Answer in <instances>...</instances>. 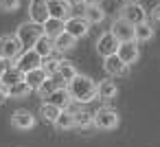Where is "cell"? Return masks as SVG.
Masks as SVG:
<instances>
[{
    "mask_svg": "<svg viewBox=\"0 0 160 147\" xmlns=\"http://www.w3.org/2000/svg\"><path fill=\"white\" fill-rule=\"evenodd\" d=\"M151 38H153V27L149 22H140L134 27V40L136 42H147Z\"/></svg>",
    "mask_w": 160,
    "mask_h": 147,
    "instance_id": "obj_23",
    "label": "cell"
},
{
    "mask_svg": "<svg viewBox=\"0 0 160 147\" xmlns=\"http://www.w3.org/2000/svg\"><path fill=\"white\" fill-rule=\"evenodd\" d=\"M68 92H70V101L90 103V101L97 99V84L90 77H86V75H77L68 84Z\"/></svg>",
    "mask_w": 160,
    "mask_h": 147,
    "instance_id": "obj_1",
    "label": "cell"
},
{
    "mask_svg": "<svg viewBox=\"0 0 160 147\" xmlns=\"http://www.w3.org/2000/svg\"><path fill=\"white\" fill-rule=\"evenodd\" d=\"M116 55H118L127 66H129V64H134V62H138V55H140V51H138V42H136V40L121 42V44H118Z\"/></svg>",
    "mask_w": 160,
    "mask_h": 147,
    "instance_id": "obj_12",
    "label": "cell"
},
{
    "mask_svg": "<svg viewBox=\"0 0 160 147\" xmlns=\"http://www.w3.org/2000/svg\"><path fill=\"white\" fill-rule=\"evenodd\" d=\"M151 18H153L156 22H160V5H156V7L151 9Z\"/></svg>",
    "mask_w": 160,
    "mask_h": 147,
    "instance_id": "obj_33",
    "label": "cell"
},
{
    "mask_svg": "<svg viewBox=\"0 0 160 147\" xmlns=\"http://www.w3.org/2000/svg\"><path fill=\"white\" fill-rule=\"evenodd\" d=\"M112 35L118 40V42H129V40H134V24H129L127 20H123V18H116L114 22H112Z\"/></svg>",
    "mask_w": 160,
    "mask_h": 147,
    "instance_id": "obj_10",
    "label": "cell"
},
{
    "mask_svg": "<svg viewBox=\"0 0 160 147\" xmlns=\"http://www.w3.org/2000/svg\"><path fill=\"white\" fill-rule=\"evenodd\" d=\"M42 68L46 70V75H53V73H57V68H59V59H55L53 55H51V57H44V59H42Z\"/></svg>",
    "mask_w": 160,
    "mask_h": 147,
    "instance_id": "obj_29",
    "label": "cell"
},
{
    "mask_svg": "<svg viewBox=\"0 0 160 147\" xmlns=\"http://www.w3.org/2000/svg\"><path fill=\"white\" fill-rule=\"evenodd\" d=\"M44 31H42V24H35V22H24V24H20L18 27V31H16V35H18V40L22 42V46L24 48H33V44L38 42V38L42 35Z\"/></svg>",
    "mask_w": 160,
    "mask_h": 147,
    "instance_id": "obj_3",
    "label": "cell"
},
{
    "mask_svg": "<svg viewBox=\"0 0 160 147\" xmlns=\"http://www.w3.org/2000/svg\"><path fill=\"white\" fill-rule=\"evenodd\" d=\"M101 0H86V5H99Z\"/></svg>",
    "mask_w": 160,
    "mask_h": 147,
    "instance_id": "obj_36",
    "label": "cell"
},
{
    "mask_svg": "<svg viewBox=\"0 0 160 147\" xmlns=\"http://www.w3.org/2000/svg\"><path fill=\"white\" fill-rule=\"evenodd\" d=\"M46 77H48V75H46V70L40 66V68H33V70L24 73V77H22V79L27 81V86H29L31 90H35V92H38V90H40V86L46 81Z\"/></svg>",
    "mask_w": 160,
    "mask_h": 147,
    "instance_id": "obj_16",
    "label": "cell"
},
{
    "mask_svg": "<svg viewBox=\"0 0 160 147\" xmlns=\"http://www.w3.org/2000/svg\"><path fill=\"white\" fill-rule=\"evenodd\" d=\"M33 51L44 59V57H51L53 55V51H55V40L51 38V35H46V33H42L40 38H38V42L33 44Z\"/></svg>",
    "mask_w": 160,
    "mask_h": 147,
    "instance_id": "obj_14",
    "label": "cell"
},
{
    "mask_svg": "<svg viewBox=\"0 0 160 147\" xmlns=\"http://www.w3.org/2000/svg\"><path fill=\"white\" fill-rule=\"evenodd\" d=\"M55 127L62 129V132L72 129V127H75V112H70V110H62L59 116H57V121H55Z\"/></svg>",
    "mask_w": 160,
    "mask_h": 147,
    "instance_id": "obj_22",
    "label": "cell"
},
{
    "mask_svg": "<svg viewBox=\"0 0 160 147\" xmlns=\"http://www.w3.org/2000/svg\"><path fill=\"white\" fill-rule=\"evenodd\" d=\"M46 5H48V13H51V18L66 20L68 13H70V3H68V0H46Z\"/></svg>",
    "mask_w": 160,
    "mask_h": 147,
    "instance_id": "obj_15",
    "label": "cell"
},
{
    "mask_svg": "<svg viewBox=\"0 0 160 147\" xmlns=\"http://www.w3.org/2000/svg\"><path fill=\"white\" fill-rule=\"evenodd\" d=\"M55 88H59V86H57V84L53 81V77H46V81H44V84L40 86V90H38V92H40V94H42L44 99H46V97H48V94H51V92H53Z\"/></svg>",
    "mask_w": 160,
    "mask_h": 147,
    "instance_id": "obj_30",
    "label": "cell"
},
{
    "mask_svg": "<svg viewBox=\"0 0 160 147\" xmlns=\"http://www.w3.org/2000/svg\"><path fill=\"white\" fill-rule=\"evenodd\" d=\"M22 53H24V46L18 40V35H2L0 38V57H5L9 62H16Z\"/></svg>",
    "mask_w": 160,
    "mask_h": 147,
    "instance_id": "obj_2",
    "label": "cell"
},
{
    "mask_svg": "<svg viewBox=\"0 0 160 147\" xmlns=\"http://www.w3.org/2000/svg\"><path fill=\"white\" fill-rule=\"evenodd\" d=\"M11 125L16 129H31V127H35V116L29 110H16L11 114Z\"/></svg>",
    "mask_w": 160,
    "mask_h": 147,
    "instance_id": "obj_13",
    "label": "cell"
},
{
    "mask_svg": "<svg viewBox=\"0 0 160 147\" xmlns=\"http://www.w3.org/2000/svg\"><path fill=\"white\" fill-rule=\"evenodd\" d=\"M92 116H94V127L97 129H114L118 125V112L110 105H101Z\"/></svg>",
    "mask_w": 160,
    "mask_h": 147,
    "instance_id": "obj_4",
    "label": "cell"
},
{
    "mask_svg": "<svg viewBox=\"0 0 160 147\" xmlns=\"http://www.w3.org/2000/svg\"><path fill=\"white\" fill-rule=\"evenodd\" d=\"M94 125V116L88 114V112H75V127L79 129H88Z\"/></svg>",
    "mask_w": 160,
    "mask_h": 147,
    "instance_id": "obj_28",
    "label": "cell"
},
{
    "mask_svg": "<svg viewBox=\"0 0 160 147\" xmlns=\"http://www.w3.org/2000/svg\"><path fill=\"white\" fill-rule=\"evenodd\" d=\"M121 18L136 27V24H140V22H147V11H145V7L138 5V3H127V5L121 9Z\"/></svg>",
    "mask_w": 160,
    "mask_h": 147,
    "instance_id": "obj_6",
    "label": "cell"
},
{
    "mask_svg": "<svg viewBox=\"0 0 160 147\" xmlns=\"http://www.w3.org/2000/svg\"><path fill=\"white\" fill-rule=\"evenodd\" d=\"M22 77H24V75H22L16 66H11V64H9V66H7V70L2 73V77H0V84H2L5 88H9V86H13V84L22 81Z\"/></svg>",
    "mask_w": 160,
    "mask_h": 147,
    "instance_id": "obj_20",
    "label": "cell"
},
{
    "mask_svg": "<svg viewBox=\"0 0 160 147\" xmlns=\"http://www.w3.org/2000/svg\"><path fill=\"white\" fill-rule=\"evenodd\" d=\"M118 44H121V42L112 35V31L101 33L99 40H97V53H99L101 57H110V55H114V53L118 51Z\"/></svg>",
    "mask_w": 160,
    "mask_h": 147,
    "instance_id": "obj_8",
    "label": "cell"
},
{
    "mask_svg": "<svg viewBox=\"0 0 160 147\" xmlns=\"http://www.w3.org/2000/svg\"><path fill=\"white\" fill-rule=\"evenodd\" d=\"M18 7H20V0H0V11H5V13L16 11Z\"/></svg>",
    "mask_w": 160,
    "mask_h": 147,
    "instance_id": "obj_31",
    "label": "cell"
},
{
    "mask_svg": "<svg viewBox=\"0 0 160 147\" xmlns=\"http://www.w3.org/2000/svg\"><path fill=\"white\" fill-rule=\"evenodd\" d=\"M127 64L114 53V55H110V57H103V70L110 75V77H121V75H127Z\"/></svg>",
    "mask_w": 160,
    "mask_h": 147,
    "instance_id": "obj_11",
    "label": "cell"
},
{
    "mask_svg": "<svg viewBox=\"0 0 160 147\" xmlns=\"http://www.w3.org/2000/svg\"><path fill=\"white\" fill-rule=\"evenodd\" d=\"M75 42H77V40L64 31L62 35L55 38V48H57V51H70V48H75Z\"/></svg>",
    "mask_w": 160,
    "mask_h": 147,
    "instance_id": "obj_26",
    "label": "cell"
},
{
    "mask_svg": "<svg viewBox=\"0 0 160 147\" xmlns=\"http://www.w3.org/2000/svg\"><path fill=\"white\" fill-rule=\"evenodd\" d=\"M31 92H33V90L27 86V81H24V79L7 88V94H9V99H24V97H27V94H31Z\"/></svg>",
    "mask_w": 160,
    "mask_h": 147,
    "instance_id": "obj_24",
    "label": "cell"
},
{
    "mask_svg": "<svg viewBox=\"0 0 160 147\" xmlns=\"http://www.w3.org/2000/svg\"><path fill=\"white\" fill-rule=\"evenodd\" d=\"M7 66H9V59H5V57H0V77H2V73L7 70Z\"/></svg>",
    "mask_w": 160,
    "mask_h": 147,
    "instance_id": "obj_34",
    "label": "cell"
},
{
    "mask_svg": "<svg viewBox=\"0 0 160 147\" xmlns=\"http://www.w3.org/2000/svg\"><path fill=\"white\" fill-rule=\"evenodd\" d=\"M70 7H79V5H86V0H68Z\"/></svg>",
    "mask_w": 160,
    "mask_h": 147,
    "instance_id": "obj_35",
    "label": "cell"
},
{
    "mask_svg": "<svg viewBox=\"0 0 160 147\" xmlns=\"http://www.w3.org/2000/svg\"><path fill=\"white\" fill-rule=\"evenodd\" d=\"M118 94V88H116V84L114 81H110V79H103V81H99L97 84V99H114Z\"/></svg>",
    "mask_w": 160,
    "mask_h": 147,
    "instance_id": "obj_19",
    "label": "cell"
},
{
    "mask_svg": "<svg viewBox=\"0 0 160 147\" xmlns=\"http://www.w3.org/2000/svg\"><path fill=\"white\" fill-rule=\"evenodd\" d=\"M83 18H86L90 24H99V22L105 20V11H103V7H99V5H86Z\"/></svg>",
    "mask_w": 160,
    "mask_h": 147,
    "instance_id": "obj_21",
    "label": "cell"
},
{
    "mask_svg": "<svg viewBox=\"0 0 160 147\" xmlns=\"http://www.w3.org/2000/svg\"><path fill=\"white\" fill-rule=\"evenodd\" d=\"M64 29H66V20H59V18H48V20L42 24V31H44L46 35H51L53 40H55L57 35H62Z\"/></svg>",
    "mask_w": 160,
    "mask_h": 147,
    "instance_id": "obj_18",
    "label": "cell"
},
{
    "mask_svg": "<svg viewBox=\"0 0 160 147\" xmlns=\"http://www.w3.org/2000/svg\"><path fill=\"white\" fill-rule=\"evenodd\" d=\"M48 18H51V13H48L46 0H31V5H29V20L35 22V24H44Z\"/></svg>",
    "mask_w": 160,
    "mask_h": 147,
    "instance_id": "obj_9",
    "label": "cell"
},
{
    "mask_svg": "<svg viewBox=\"0 0 160 147\" xmlns=\"http://www.w3.org/2000/svg\"><path fill=\"white\" fill-rule=\"evenodd\" d=\"M7 99H9V94H7V88H5L2 84H0V105H2Z\"/></svg>",
    "mask_w": 160,
    "mask_h": 147,
    "instance_id": "obj_32",
    "label": "cell"
},
{
    "mask_svg": "<svg viewBox=\"0 0 160 147\" xmlns=\"http://www.w3.org/2000/svg\"><path fill=\"white\" fill-rule=\"evenodd\" d=\"M127 3H129V0H127Z\"/></svg>",
    "mask_w": 160,
    "mask_h": 147,
    "instance_id": "obj_37",
    "label": "cell"
},
{
    "mask_svg": "<svg viewBox=\"0 0 160 147\" xmlns=\"http://www.w3.org/2000/svg\"><path fill=\"white\" fill-rule=\"evenodd\" d=\"M42 66V57L33 51V48H24V53L16 59V68L24 75V73H29V70H33V68H40Z\"/></svg>",
    "mask_w": 160,
    "mask_h": 147,
    "instance_id": "obj_7",
    "label": "cell"
},
{
    "mask_svg": "<svg viewBox=\"0 0 160 147\" xmlns=\"http://www.w3.org/2000/svg\"><path fill=\"white\" fill-rule=\"evenodd\" d=\"M46 101L53 103V105H57V108H62V110H66V108H68V101H70L68 86H59V88H55V90L46 97Z\"/></svg>",
    "mask_w": 160,
    "mask_h": 147,
    "instance_id": "obj_17",
    "label": "cell"
},
{
    "mask_svg": "<svg viewBox=\"0 0 160 147\" xmlns=\"http://www.w3.org/2000/svg\"><path fill=\"white\" fill-rule=\"evenodd\" d=\"M42 116H44V121H48V123H55L57 121V116H59V112H62V108H57V105H53V103H44L42 105Z\"/></svg>",
    "mask_w": 160,
    "mask_h": 147,
    "instance_id": "obj_27",
    "label": "cell"
},
{
    "mask_svg": "<svg viewBox=\"0 0 160 147\" xmlns=\"http://www.w3.org/2000/svg\"><path fill=\"white\" fill-rule=\"evenodd\" d=\"M68 35H72L75 40H81V38H86L88 35V31H90V22L83 18V16H70V18H66V29H64Z\"/></svg>",
    "mask_w": 160,
    "mask_h": 147,
    "instance_id": "obj_5",
    "label": "cell"
},
{
    "mask_svg": "<svg viewBox=\"0 0 160 147\" xmlns=\"http://www.w3.org/2000/svg\"><path fill=\"white\" fill-rule=\"evenodd\" d=\"M57 73L64 77V81L66 84H70L79 73H77V68H75V64H70V62H66V59H59V68H57Z\"/></svg>",
    "mask_w": 160,
    "mask_h": 147,
    "instance_id": "obj_25",
    "label": "cell"
}]
</instances>
